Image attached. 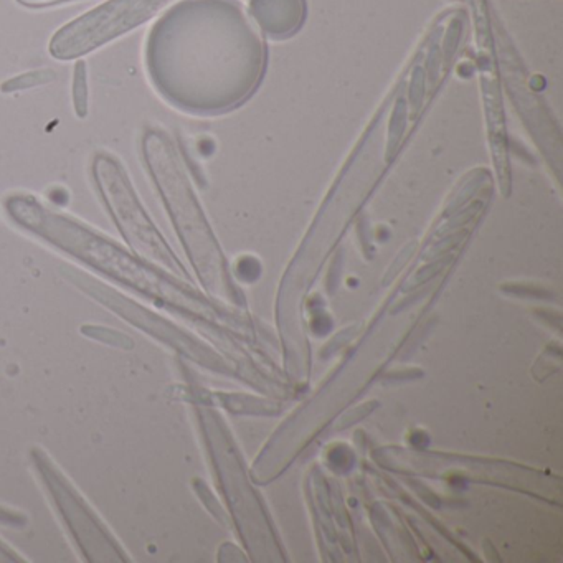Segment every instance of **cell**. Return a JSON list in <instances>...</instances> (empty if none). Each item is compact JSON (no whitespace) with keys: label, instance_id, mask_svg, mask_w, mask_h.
Listing matches in <instances>:
<instances>
[{"label":"cell","instance_id":"1","mask_svg":"<svg viewBox=\"0 0 563 563\" xmlns=\"http://www.w3.org/2000/svg\"><path fill=\"white\" fill-rule=\"evenodd\" d=\"M95 170L106 203L111 208L126 240L141 255L161 261L172 268L174 261L170 258L169 250L162 243V238L156 233L154 227L150 225L142 208L139 207L136 195L130 190L129 182L126 181L119 165L109 157H97Z\"/></svg>","mask_w":563,"mask_h":563}]
</instances>
